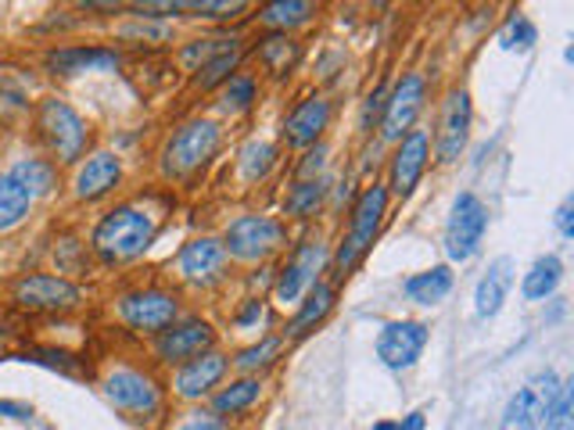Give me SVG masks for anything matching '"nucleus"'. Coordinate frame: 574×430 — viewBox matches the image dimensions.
Wrapping results in <instances>:
<instances>
[{"mask_svg":"<svg viewBox=\"0 0 574 430\" xmlns=\"http://www.w3.org/2000/svg\"><path fill=\"white\" fill-rule=\"evenodd\" d=\"M488 230V208L485 201L463 190V194L452 201L449 223H446V255L449 262H466L477 255V248L485 241Z\"/></svg>","mask_w":574,"mask_h":430,"instance_id":"39448f33","label":"nucleus"},{"mask_svg":"<svg viewBox=\"0 0 574 430\" xmlns=\"http://www.w3.org/2000/svg\"><path fill=\"white\" fill-rule=\"evenodd\" d=\"M385 212H388V187L385 184L366 187L363 194L355 198L352 215H349V230H345L341 244H338V255H334V269H338V277H349L359 262H363L366 251L374 248Z\"/></svg>","mask_w":574,"mask_h":430,"instance_id":"f03ea898","label":"nucleus"},{"mask_svg":"<svg viewBox=\"0 0 574 430\" xmlns=\"http://www.w3.org/2000/svg\"><path fill=\"white\" fill-rule=\"evenodd\" d=\"M179 266V277L187 283H198V287H212L226 277V251L223 241H215V237H198V241L184 244L176 258Z\"/></svg>","mask_w":574,"mask_h":430,"instance_id":"f3484780","label":"nucleus"},{"mask_svg":"<svg viewBox=\"0 0 574 430\" xmlns=\"http://www.w3.org/2000/svg\"><path fill=\"white\" fill-rule=\"evenodd\" d=\"M560 280H564V262H560L557 255H542L532 262L528 273H524L521 294L528 298V302H546V298L557 294Z\"/></svg>","mask_w":574,"mask_h":430,"instance_id":"b1692460","label":"nucleus"},{"mask_svg":"<svg viewBox=\"0 0 574 430\" xmlns=\"http://www.w3.org/2000/svg\"><path fill=\"white\" fill-rule=\"evenodd\" d=\"M571 212H574V198H564V205L557 208V230L564 233L567 241L574 237V215Z\"/></svg>","mask_w":574,"mask_h":430,"instance_id":"37998d69","label":"nucleus"},{"mask_svg":"<svg viewBox=\"0 0 574 430\" xmlns=\"http://www.w3.org/2000/svg\"><path fill=\"white\" fill-rule=\"evenodd\" d=\"M424 101H427V79L421 72H405V76L395 83V90H388L385 115H380V137L402 140L413 129L416 115L424 112Z\"/></svg>","mask_w":574,"mask_h":430,"instance_id":"9b49d317","label":"nucleus"},{"mask_svg":"<svg viewBox=\"0 0 574 430\" xmlns=\"http://www.w3.org/2000/svg\"><path fill=\"white\" fill-rule=\"evenodd\" d=\"M424 413H410V416H405V420L399 423V430H424Z\"/></svg>","mask_w":574,"mask_h":430,"instance_id":"a18cd8bd","label":"nucleus"},{"mask_svg":"<svg viewBox=\"0 0 574 430\" xmlns=\"http://www.w3.org/2000/svg\"><path fill=\"white\" fill-rule=\"evenodd\" d=\"M176 294L162 291V287H140V291L118 298V316L129 330L140 333H162L170 322H176Z\"/></svg>","mask_w":574,"mask_h":430,"instance_id":"9d476101","label":"nucleus"},{"mask_svg":"<svg viewBox=\"0 0 574 430\" xmlns=\"http://www.w3.org/2000/svg\"><path fill=\"white\" fill-rule=\"evenodd\" d=\"M184 11H198V15H209V18H234L241 15V11H248V4H241V0H195V4H179Z\"/></svg>","mask_w":574,"mask_h":430,"instance_id":"4c0bfd02","label":"nucleus"},{"mask_svg":"<svg viewBox=\"0 0 574 430\" xmlns=\"http://www.w3.org/2000/svg\"><path fill=\"white\" fill-rule=\"evenodd\" d=\"M323 266H327V244L320 241H302L298 244L291 255H287V262H284V269L277 273V302H298L302 294H309L313 287L320 283V273H323Z\"/></svg>","mask_w":574,"mask_h":430,"instance_id":"1a4fd4ad","label":"nucleus"},{"mask_svg":"<svg viewBox=\"0 0 574 430\" xmlns=\"http://www.w3.org/2000/svg\"><path fill=\"white\" fill-rule=\"evenodd\" d=\"M427 159H430V137L424 129H410L391 154V194L410 198L427 169Z\"/></svg>","mask_w":574,"mask_h":430,"instance_id":"dca6fc26","label":"nucleus"},{"mask_svg":"<svg viewBox=\"0 0 574 430\" xmlns=\"http://www.w3.org/2000/svg\"><path fill=\"white\" fill-rule=\"evenodd\" d=\"M29 208H33V198L26 194V190H22L8 173L0 176V233L11 230V226H18L29 215Z\"/></svg>","mask_w":574,"mask_h":430,"instance_id":"c85d7f7f","label":"nucleus"},{"mask_svg":"<svg viewBox=\"0 0 574 430\" xmlns=\"http://www.w3.org/2000/svg\"><path fill=\"white\" fill-rule=\"evenodd\" d=\"M259 394H262V380L259 377H241V380H230L220 394L212 399V413L215 416H237V413H245L251 409V405L259 402Z\"/></svg>","mask_w":574,"mask_h":430,"instance_id":"a878e982","label":"nucleus"},{"mask_svg":"<svg viewBox=\"0 0 574 430\" xmlns=\"http://www.w3.org/2000/svg\"><path fill=\"white\" fill-rule=\"evenodd\" d=\"M0 416H11V420H29V405H22V402H0Z\"/></svg>","mask_w":574,"mask_h":430,"instance_id":"c03bdc74","label":"nucleus"},{"mask_svg":"<svg viewBox=\"0 0 574 430\" xmlns=\"http://www.w3.org/2000/svg\"><path fill=\"white\" fill-rule=\"evenodd\" d=\"M47 68L54 76H83V72H112L118 68V54L108 47H58L47 54Z\"/></svg>","mask_w":574,"mask_h":430,"instance_id":"aec40b11","label":"nucleus"},{"mask_svg":"<svg viewBox=\"0 0 574 430\" xmlns=\"http://www.w3.org/2000/svg\"><path fill=\"white\" fill-rule=\"evenodd\" d=\"M237 62H241V54H237V47H230V51H220L215 58H209V62L201 65L198 87H201V90H212V87H220V83H226V79H230V72L237 68Z\"/></svg>","mask_w":574,"mask_h":430,"instance_id":"72a5a7b5","label":"nucleus"},{"mask_svg":"<svg viewBox=\"0 0 574 430\" xmlns=\"http://www.w3.org/2000/svg\"><path fill=\"white\" fill-rule=\"evenodd\" d=\"M212 344H215L212 322L201 316H190V319L170 322V327L159 333V341H154V352H159L162 363L184 366L190 358H198L201 352H212Z\"/></svg>","mask_w":574,"mask_h":430,"instance_id":"f8f14e48","label":"nucleus"},{"mask_svg":"<svg viewBox=\"0 0 574 430\" xmlns=\"http://www.w3.org/2000/svg\"><path fill=\"white\" fill-rule=\"evenodd\" d=\"M427 344V327L416 319H391L377 333V358L388 369H410Z\"/></svg>","mask_w":574,"mask_h":430,"instance_id":"4468645a","label":"nucleus"},{"mask_svg":"<svg viewBox=\"0 0 574 430\" xmlns=\"http://www.w3.org/2000/svg\"><path fill=\"white\" fill-rule=\"evenodd\" d=\"M471 118H474V108H471V93L466 90H449L446 101H441V112H438V162H457L466 140H471Z\"/></svg>","mask_w":574,"mask_h":430,"instance_id":"ddd939ff","label":"nucleus"},{"mask_svg":"<svg viewBox=\"0 0 574 430\" xmlns=\"http://www.w3.org/2000/svg\"><path fill=\"white\" fill-rule=\"evenodd\" d=\"M542 423L546 430H574V380H560V391Z\"/></svg>","mask_w":574,"mask_h":430,"instance_id":"473e14b6","label":"nucleus"},{"mask_svg":"<svg viewBox=\"0 0 574 430\" xmlns=\"http://www.w3.org/2000/svg\"><path fill=\"white\" fill-rule=\"evenodd\" d=\"M176 430H230V423H226L223 416H215V413H190Z\"/></svg>","mask_w":574,"mask_h":430,"instance_id":"ea45409f","label":"nucleus"},{"mask_svg":"<svg viewBox=\"0 0 574 430\" xmlns=\"http://www.w3.org/2000/svg\"><path fill=\"white\" fill-rule=\"evenodd\" d=\"M154 215L137 205H118L101 215V223L93 226V251L104 262H129L144 255L154 241Z\"/></svg>","mask_w":574,"mask_h":430,"instance_id":"f257e3e1","label":"nucleus"},{"mask_svg":"<svg viewBox=\"0 0 574 430\" xmlns=\"http://www.w3.org/2000/svg\"><path fill=\"white\" fill-rule=\"evenodd\" d=\"M452 283H457V277H452V266H430V269H424V273H413L410 280L402 283V291H405V298L410 302H416V305H441L449 298V291H452Z\"/></svg>","mask_w":574,"mask_h":430,"instance_id":"5701e85b","label":"nucleus"},{"mask_svg":"<svg viewBox=\"0 0 574 430\" xmlns=\"http://www.w3.org/2000/svg\"><path fill=\"white\" fill-rule=\"evenodd\" d=\"M262 316H266V305H262V298H248V302L241 305V313L234 316V327L251 330V327H259Z\"/></svg>","mask_w":574,"mask_h":430,"instance_id":"a19ab883","label":"nucleus"},{"mask_svg":"<svg viewBox=\"0 0 574 430\" xmlns=\"http://www.w3.org/2000/svg\"><path fill=\"white\" fill-rule=\"evenodd\" d=\"M251 101H255V79L251 76H230L223 87V112L230 115H241L251 108Z\"/></svg>","mask_w":574,"mask_h":430,"instance_id":"f704fd0d","label":"nucleus"},{"mask_svg":"<svg viewBox=\"0 0 574 430\" xmlns=\"http://www.w3.org/2000/svg\"><path fill=\"white\" fill-rule=\"evenodd\" d=\"M40 129H43V140L58 154V162L72 165L83 159V151H87V123L65 101L47 98L40 104Z\"/></svg>","mask_w":574,"mask_h":430,"instance_id":"0eeeda50","label":"nucleus"},{"mask_svg":"<svg viewBox=\"0 0 574 430\" xmlns=\"http://www.w3.org/2000/svg\"><path fill=\"white\" fill-rule=\"evenodd\" d=\"M374 430H399V423H374Z\"/></svg>","mask_w":574,"mask_h":430,"instance_id":"49530a36","label":"nucleus"},{"mask_svg":"<svg viewBox=\"0 0 574 430\" xmlns=\"http://www.w3.org/2000/svg\"><path fill=\"white\" fill-rule=\"evenodd\" d=\"M118 179H123V165H118L115 154H108V151L90 154L76 173V198L98 201L104 194H112V190L118 187Z\"/></svg>","mask_w":574,"mask_h":430,"instance_id":"412c9836","label":"nucleus"},{"mask_svg":"<svg viewBox=\"0 0 574 430\" xmlns=\"http://www.w3.org/2000/svg\"><path fill=\"white\" fill-rule=\"evenodd\" d=\"M513 258L510 255H499L492 266L485 269V277L477 280V291H474V313L482 319H492L499 316L502 302H507L510 287H513Z\"/></svg>","mask_w":574,"mask_h":430,"instance_id":"4be33fe9","label":"nucleus"},{"mask_svg":"<svg viewBox=\"0 0 574 430\" xmlns=\"http://www.w3.org/2000/svg\"><path fill=\"white\" fill-rule=\"evenodd\" d=\"M259 62H262V68L266 72H273V76H287V72L295 68V62H298V43L291 40L287 33H270L266 40L259 43Z\"/></svg>","mask_w":574,"mask_h":430,"instance_id":"bb28decb","label":"nucleus"},{"mask_svg":"<svg viewBox=\"0 0 574 430\" xmlns=\"http://www.w3.org/2000/svg\"><path fill=\"white\" fill-rule=\"evenodd\" d=\"M215 148H220V126L212 118H195V123L179 126L170 137L162 151V173L173 179L195 176L201 165H205Z\"/></svg>","mask_w":574,"mask_h":430,"instance_id":"7ed1b4c3","label":"nucleus"},{"mask_svg":"<svg viewBox=\"0 0 574 430\" xmlns=\"http://www.w3.org/2000/svg\"><path fill=\"white\" fill-rule=\"evenodd\" d=\"M277 355H280V338H262L259 344H251V349H245L241 355H237L234 363H237V369H245V374H251V369L270 366Z\"/></svg>","mask_w":574,"mask_h":430,"instance_id":"e433bc0d","label":"nucleus"},{"mask_svg":"<svg viewBox=\"0 0 574 430\" xmlns=\"http://www.w3.org/2000/svg\"><path fill=\"white\" fill-rule=\"evenodd\" d=\"M313 15V4H305V0H277V4H266L262 8L259 22L277 33H287L291 26H302V22Z\"/></svg>","mask_w":574,"mask_h":430,"instance_id":"7c9ffc66","label":"nucleus"},{"mask_svg":"<svg viewBox=\"0 0 574 430\" xmlns=\"http://www.w3.org/2000/svg\"><path fill=\"white\" fill-rule=\"evenodd\" d=\"M334 308V287L316 283L313 291L305 294V302L298 305V313L287 322V338H302V333L316 330V322L327 319V313Z\"/></svg>","mask_w":574,"mask_h":430,"instance_id":"393cba45","label":"nucleus"},{"mask_svg":"<svg viewBox=\"0 0 574 430\" xmlns=\"http://www.w3.org/2000/svg\"><path fill=\"white\" fill-rule=\"evenodd\" d=\"M8 176L15 179V184L26 190L33 201L43 198V194H51V190H54V165L43 162V159H22Z\"/></svg>","mask_w":574,"mask_h":430,"instance_id":"cd10ccee","label":"nucleus"},{"mask_svg":"<svg viewBox=\"0 0 574 430\" xmlns=\"http://www.w3.org/2000/svg\"><path fill=\"white\" fill-rule=\"evenodd\" d=\"M385 101H388V87L380 83V87L370 93L366 104H363V129H370V123H374L377 115H385Z\"/></svg>","mask_w":574,"mask_h":430,"instance_id":"79ce46f5","label":"nucleus"},{"mask_svg":"<svg viewBox=\"0 0 574 430\" xmlns=\"http://www.w3.org/2000/svg\"><path fill=\"white\" fill-rule=\"evenodd\" d=\"M560 391V377L553 369L546 374H535L528 384L517 388V394H510L507 409L499 416V430H538L546 420L549 405H553Z\"/></svg>","mask_w":574,"mask_h":430,"instance_id":"423d86ee","label":"nucleus"},{"mask_svg":"<svg viewBox=\"0 0 574 430\" xmlns=\"http://www.w3.org/2000/svg\"><path fill=\"white\" fill-rule=\"evenodd\" d=\"M284 244V226L273 215H237L223 233L226 258L262 262Z\"/></svg>","mask_w":574,"mask_h":430,"instance_id":"20e7f679","label":"nucleus"},{"mask_svg":"<svg viewBox=\"0 0 574 430\" xmlns=\"http://www.w3.org/2000/svg\"><path fill=\"white\" fill-rule=\"evenodd\" d=\"M323 190H327L323 179H295V187L287 190V198H284V212L295 215V219H309V215L320 208Z\"/></svg>","mask_w":574,"mask_h":430,"instance_id":"c756f323","label":"nucleus"},{"mask_svg":"<svg viewBox=\"0 0 574 430\" xmlns=\"http://www.w3.org/2000/svg\"><path fill=\"white\" fill-rule=\"evenodd\" d=\"M123 40H148V43H162L173 36V26H162V22H137V26H123L118 29Z\"/></svg>","mask_w":574,"mask_h":430,"instance_id":"58836bf2","label":"nucleus"},{"mask_svg":"<svg viewBox=\"0 0 574 430\" xmlns=\"http://www.w3.org/2000/svg\"><path fill=\"white\" fill-rule=\"evenodd\" d=\"M104 394L112 405L134 416H151L162 402L159 384L148 374H140V369H112L104 377Z\"/></svg>","mask_w":574,"mask_h":430,"instance_id":"2eb2a0df","label":"nucleus"},{"mask_svg":"<svg viewBox=\"0 0 574 430\" xmlns=\"http://www.w3.org/2000/svg\"><path fill=\"white\" fill-rule=\"evenodd\" d=\"M273 162H277V148L270 140H248L241 148V176L248 184L266 176L273 169Z\"/></svg>","mask_w":574,"mask_h":430,"instance_id":"2f4dec72","label":"nucleus"},{"mask_svg":"<svg viewBox=\"0 0 574 430\" xmlns=\"http://www.w3.org/2000/svg\"><path fill=\"white\" fill-rule=\"evenodd\" d=\"M538 40V29H535V22L528 15H513L507 22V29H502L499 36V43L507 47V51H532V43Z\"/></svg>","mask_w":574,"mask_h":430,"instance_id":"c9c22d12","label":"nucleus"},{"mask_svg":"<svg viewBox=\"0 0 574 430\" xmlns=\"http://www.w3.org/2000/svg\"><path fill=\"white\" fill-rule=\"evenodd\" d=\"M15 305L29 308V313H68V308L83 305V291L65 277H54V273H33V277H22L15 283Z\"/></svg>","mask_w":574,"mask_h":430,"instance_id":"6e6552de","label":"nucleus"},{"mask_svg":"<svg viewBox=\"0 0 574 430\" xmlns=\"http://www.w3.org/2000/svg\"><path fill=\"white\" fill-rule=\"evenodd\" d=\"M226 366H230V358H226L223 352H201L198 358H190V363H184L176 369L173 388H176L179 399L198 402L226 377Z\"/></svg>","mask_w":574,"mask_h":430,"instance_id":"a211bd4d","label":"nucleus"},{"mask_svg":"<svg viewBox=\"0 0 574 430\" xmlns=\"http://www.w3.org/2000/svg\"><path fill=\"white\" fill-rule=\"evenodd\" d=\"M330 123V101L313 93V98L298 101L291 108V115L284 118V140L291 148H313V143L323 137V129Z\"/></svg>","mask_w":574,"mask_h":430,"instance_id":"6ab92c4d","label":"nucleus"}]
</instances>
